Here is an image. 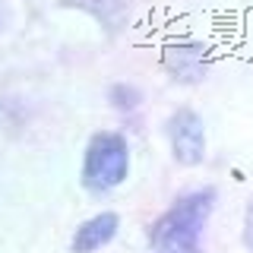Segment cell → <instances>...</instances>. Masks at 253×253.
Instances as JSON below:
<instances>
[{"instance_id":"1","label":"cell","mask_w":253,"mask_h":253,"mask_svg":"<svg viewBox=\"0 0 253 253\" xmlns=\"http://www.w3.org/2000/svg\"><path fill=\"white\" fill-rule=\"evenodd\" d=\"M215 209V190L193 187L180 193L149 228L152 253H203V231Z\"/></svg>"},{"instance_id":"2","label":"cell","mask_w":253,"mask_h":253,"mask_svg":"<svg viewBox=\"0 0 253 253\" xmlns=\"http://www.w3.org/2000/svg\"><path fill=\"white\" fill-rule=\"evenodd\" d=\"M130 177V142L121 130L92 133L83 152V187L92 196L114 193Z\"/></svg>"},{"instance_id":"3","label":"cell","mask_w":253,"mask_h":253,"mask_svg":"<svg viewBox=\"0 0 253 253\" xmlns=\"http://www.w3.org/2000/svg\"><path fill=\"white\" fill-rule=\"evenodd\" d=\"M165 136H168L171 158L180 168H196V165L206 162L209 139H206V121L196 108L184 105L171 111V117L165 121Z\"/></svg>"},{"instance_id":"4","label":"cell","mask_w":253,"mask_h":253,"mask_svg":"<svg viewBox=\"0 0 253 253\" xmlns=\"http://www.w3.org/2000/svg\"><path fill=\"white\" fill-rule=\"evenodd\" d=\"M162 70L177 85H200L212 70V47L196 38H171L162 47Z\"/></svg>"},{"instance_id":"5","label":"cell","mask_w":253,"mask_h":253,"mask_svg":"<svg viewBox=\"0 0 253 253\" xmlns=\"http://www.w3.org/2000/svg\"><path fill=\"white\" fill-rule=\"evenodd\" d=\"M121 234V215L117 212H95L85 221H79L73 241H70V253H98L108 244H114V237Z\"/></svg>"},{"instance_id":"6","label":"cell","mask_w":253,"mask_h":253,"mask_svg":"<svg viewBox=\"0 0 253 253\" xmlns=\"http://www.w3.org/2000/svg\"><path fill=\"white\" fill-rule=\"evenodd\" d=\"M63 6H73V10L89 13L108 35H117V32L126 29L130 22V10H126V0H60Z\"/></svg>"},{"instance_id":"7","label":"cell","mask_w":253,"mask_h":253,"mask_svg":"<svg viewBox=\"0 0 253 253\" xmlns=\"http://www.w3.org/2000/svg\"><path fill=\"white\" fill-rule=\"evenodd\" d=\"M108 105L117 114H133L142 108V89L133 83H111L108 85Z\"/></svg>"},{"instance_id":"8","label":"cell","mask_w":253,"mask_h":253,"mask_svg":"<svg viewBox=\"0 0 253 253\" xmlns=\"http://www.w3.org/2000/svg\"><path fill=\"white\" fill-rule=\"evenodd\" d=\"M244 247H247V253H253V196L247 200V206H244Z\"/></svg>"},{"instance_id":"9","label":"cell","mask_w":253,"mask_h":253,"mask_svg":"<svg viewBox=\"0 0 253 253\" xmlns=\"http://www.w3.org/2000/svg\"><path fill=\"white\" fill-rule=\"evenodd\" d=\"M0 29H3V6H0Z\"/></svg>"}]
</instances>
